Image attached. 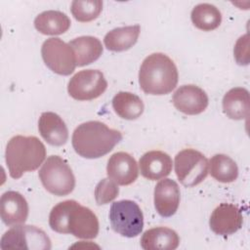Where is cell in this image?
<instances>
[{"mask_svg": "<svg viewBox=\"0 0 250 250\" xmlns=\"http://www.w3.org/2000/svg\"><path fill=\"white\" fill-rule=\"evenodd\" d=\"M139 24L114 28L104 37V43L107 50L112 52H123L133 47L140 35Z\"/></svg>", "mask_w": 250, "mask_h": 250, "instance_id": "21", "label": "cell"}, {"mask_svg": "<svg viewBox=\"0 0 250 250\" xmlns=\"http://www.w3.org/2000/svg\"><path fill=\"white\" fill-rule=\"evenodd\" d=\"M46 147L34 136L18 135L10 139L5 151L6 164L13 179L36 170L45 160Z\"/></svg>", "mask_w": 250, "mask_h": 250, "instance_id": "4", "label": "cell"}, {"mask_svg": "<svg viewBox=\"0 0 250 250\" xmlns=\"http://www.w3.org/2000/svg\"><path fill=\"white\" fill-rule=\"evenodd\" d=\"M109 222L112 229L125 237H135L144 229V215L139 205L132 200H119L111 204Z\"/></svg>", "mask_w": 250, "mask_h": 250, "instance_id": "6", "label": "cell"}, {"mask_svg": "<svg viewBox=\"0 0 250 250\" xmlns=\"http://www.w3.org/2000/svg\"><path fill=\"white\" fill-rule=\"evenodd\" d=\"M0 215L7 226L24 224L28 216V204L22 194L15 190H9L0 198Z\"/></svg>", "mask_w": 250, "mask_h": 250, "instance_id": "14", "label": "cell"}, {"mask_svg": "<svg viewBox=\"0 0 250 250\" xmlns=\"http://www.w3.org/2000/svg\"><path fill=\"white\" fill-rule=\"evenodd\" d=\"M69 18L62 12L49 10L40 13L34 20L35 28L45 35H60L70 27Z\"/></svg>", "mask_w": 250, "mask_h": 250, "instance_id": "22", "label": "cell"}, {"mask_svg": "<svg viewBox=\"0 0 250 250\" xmlns=\"http://www.w3.org/2000/svg\"><path fill=\"white\" fill-rule=\"evenodd\" d=\"M112 107L119 117L126 120L139 118L145 109L141 98L130 92H118L112 99Z\"/></svg>", "mask_w": 250, "mask_h": 250, "instance_id": "23", "label": "cell"}, {"mask_svg": "<svg viewBox=\"0 0 250 250\" xmlns=\"http://www.w3.org/2000/svg\"><path fill=\"white\" fill-rule=\"evenodd\" d=\"M38 130L41 137L50 145L60 146L68 140V130L64 121L55 112L41 113L38 120Z\"/></svg>", "mask_w": 250, "mask_h": 250, "instance_id": "17", "label": "cell"}, {"mask_svg": "<svg viewBox=\"0 0 250 250\" xmlns=\"http://www.w3.org/2000/svg\"><path fill=\"white\" fill-rule=\"evenodd\" d=\"M103 10L101 0H74L70 11L73 18L80 22H88L96 20Z\"/></svg>", "mask_w": 250, "mask_h": 250, "instance_id": "26", "label": "cell"}, {"mask_svg": "<svg viewBox=\"0 0 250 250\" xmlns=\"http://www.w3.org/2000/svg\"><path fill=\"white\" fill-rule=\"evenodd\" d=\"M41 55L45 64L60 75L71 74L76 66L75 54L69 44L60 38L52 37L42 44Z\"/></svg>", "mask_w": 250, "mask_h": 250, "instance_id": "9", "label": "cell"}, {"mask_svg": "<svg viewBox=\"0 0 250 250\" xmlns=\"http://www.w3.org/2000/svg\"><path fill=\"white\" fill-rule=\"evenodd\" d=\"M243 223L240 209L231 203H221L211 214L210 229L219 235H230L236 232Z\"/></svg>", "mask_w": 250, "mask_h": 250, "instance_id": "11", "label": "cell"}, {"mask_svg": "<svg viewBox=\"0 0 250 250\" xmlns=\"http://www.w3.org/2000/svg\"><path fill=\"white\" fill-rule=\"evenodd\" d=\"M172 102L174 106L188 115L203 112L208 105V96L201 88L195 85H183L176 90Z\"/></svg>", "mask_w": 250, "mask_h": 250, "instance_id": "12", "label": "cell"}, {"mask_svg": "<svg viewBox=\"0 0 250 250\" xmlns=\"http://www.w3.org/2000/svg\"><path fill=\"white\" fill-rule=\"evenodd\" d=\"M72 48L76 65L84 66L97 61L103 54V46L101 41L94 36H79L69 41Z\"/></svg>", "mask_w": 250, "mask_h": 250, "instance_id": "20", "label": "cell"}, {"mask_svg": "<svg viewBox=\"0 0 250 250\" xmlns=\"http://www.w3.org/2000/svg\"><path fill=\"white\" fill-rule=\"evenodd\" d=\"M191 21L195 27L203 31H211L219 27L222 22L220 10L209 3L196 5L190 14Z\"/></svg>", "mask_w": 250, "mask_h": 250, "instance_id": "24", "label": "cell"}, {"mask_svg": "<svg viewBox=\"0 0 250 250\" xmlns=\"http://www.w3.org/2000/svg\"><path fill=\"white\" fill-rule=\"evenodd\" d=\"M180 188L172 179L158 182L154 188V207L157 213L164 218L173 216L180 204Z\"/></svg>", "mask_w": 250, "mask_h": 250, "instance_id": "15", "label": "cell"}, {"mask_svg": "<svg viewBox=\"0 0 250 250\" xmlns=\"http://www.w3.org/2000/svg\"><path fill=\"white\" fill-rule=\"evenodd\" d=\"M249 92L242 87L229 90L223 98L224 113L230 119L241 120L249 116Z\"/></svg>", "mask_w": 250, "mask_h": 250, "instance_id": "19", "label": "cell"}, {"mask_svg": "<svg viewBox=\"0 0 250 250\" xmlns=\"http://www.w3.org/2000/svg\"><path fill=\"white\" fill-rule=\"evenodd\" d=\"M0 246L2 249L49 250L51 240L44 230L35 226L17 225L3 234Z\"/></svg>", "mask_w": 250, "mask_h": 250, "instance_id": "8", "label": "cell"}, {"mask_svg": "<svg viewBox=\"0 0 250 250\" xmlns=\"http://www.w3.org/2000/svg\"><path fill=\"white\" fill-rule=\"evenodd\" d=\"M211 176L220 183H231L237 179L238 167L233 159L226 154H215L210 159Z\"/></svg>", "mask_w": 250, "mask_h": 250, "instance_id": "25", "label": "cell"}, {"mask_svg": "<svg viewBox=\"0 0 250 250\" xmlns=\"http://www.w3.org/2000/svg\"><path fill=\"white\" fill-rule=\"evenodd\" d=\"M180 244L178 233L169 228L157 227L146 230L141 237L145 250H174Z\"/></svg>", "mask_w": 250, "mask_h": 250, "instance_id": "18", "label": "cell"}, {"mask_svg": "<svg viewBox=\"0 0 250 250\" xmlns=\"http://www.w3.org/2000/svg\"><path fill=\"white\" fill-rule=\"evenodd\" d=\"M119 188L117 184L109 178L101 180L95 188V200L98 205L107 204L117 197Z\"/></svg>", "mask_w": 250, "mask_h": 250, "instance_id": "27", "label": "cell"}, {"mask_svg": "<svg viewBox=\"0 0 250 250\" xmlns=\"http://www.w3.org/2000/svg\"><path fill=\"white\" fill-rule=\"evenodd\" d=\"M121 140L120 131L96 120L78 125L71 138L75 152L88 159L100 158L107 154Z\"/></svg>", "mask_w": 250, "mask_h": 250, "instance_id": "2", "label": "cell"}, {"mask_svg": "<svg viewBox=\"0 0 250 250\" xmlns=\"http://www.w3.org/2000/svg\"><path fill=\"white\" fill-rule=\"evenodd\" d=\"M248 34H244L239 37L236 41L233 49L234 59L236 62L240 65H246L249 63V55H248Z\"/></svg>", "mask_w": 250, "mask_h": 250, "instance_id": "28", "label": "cell"}, {"mask_svg": "<svg viewBox=\"0 0 250 250\" xmlns=\"http://www.w3.org/2000/svg\"><path fill=\"white\" fill-rule=\"evenodd\" d=\"M174 164L178 180L188 188L203 182L209 170V162L205 155L192 148H186L178 152Z\"/></svg>", "mask_w": 250, "mask_h": 250, "instance_id": "7", "label": "cell"}, {"mask_svg": "<svg viewBox=\"0 0 250 250\" xmlns=\"http://www.w3.org/2000/svg\"><path fill=\"white\" fill-rule=\"evenodd\" d=\"M106 174L117 185L129 186L138 178V164L131 154L118 151L109 157L106 165Z\"/></svg>", "mask_w": 250, "mask_h": 250, "instance_id": "13", "label": "cell"}, {"mask_svg": "<svg viewBox=\"0 0 250 250\" xmlns=\"http://www.w3.org/2000/svg\"><path fill=\"white\" fill-rule=\"evenodd\" d=\"M172 158L161 150H150L143 154L139 160L141 174L147 180L156 181L167 177L172 171Z\"/></svg>", "mask_w": 250, "mask_h": 250, "instance_id": "16", "label": "cell"}, {"mask_svg": "<svg viewBox=\"0 0 250 250\" xmlns=\"http://www.w3.org/2000/svg\"><path fill=\"white\" fill-rule=\"evenodd\" d=\"M39 179L47 191L57 196L72 192L75 178L67 162L59 155L49 156L38 172Z\"/></svg>", "mask_w": 250, "mask_h": 250, "instance_id": "5", "label": "cell"}, {"mask_svg": "<svg viewBox=\"0 0 250 250\" xmlns=\"http://www.w3.org/2000/svg\"><path fill=\"white\" fill-rule=\"evenodd\" d=\"M49 225L59 233H70L82 239H93L99 233L96 214L72 199L62 201L53 207L49 216Z\"/></svg>", "mask_w": 250, "mask_h": 250, "instance_id": "1", "label": "cell"}, {"mask_svg": "<svg viewBox=\"0 0 250 250\" xmlns=\"http://www.w3.org/2000/svg\"><path fill=\"white\" fill-rule=\"evenodd\" d=\"M178 69L174 62L163 53H153L142 62L139 84L146 94L167 95L177 86Z\"/></svg>", "mask_w": 250, "mask_h": 250, "instance_id": "3", "label": "cell"}, {"mask_svg": "<svg viewBox=\"0 0 250 250\" xmlns=\"http://www.w3.org/2000/svg\"><path fill=\"white\" fill-rule=\"evenodd\" d=\"M107 88V81L102 71L85 69L75 73L67 84V92L77 101H91L99 98Z\"/></svg>", "mask_w": 250, "mask_h": 250, "instance_id": "10", "label": "cell"}]
</instances>
